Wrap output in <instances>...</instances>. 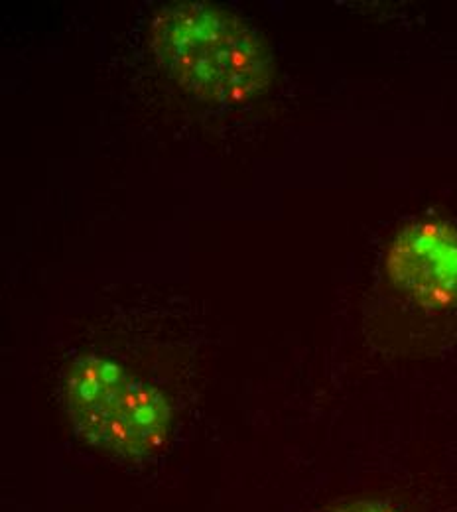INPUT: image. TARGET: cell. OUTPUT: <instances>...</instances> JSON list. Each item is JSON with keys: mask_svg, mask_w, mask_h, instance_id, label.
I'll return each mask as SVG.
<instances>
[{"mask_svg": "<svg viewBox=\"0 0 457 512\" xmlns=\"http://www.w3.org/2000/svg\"><path fill=\"white\" fill-rule=\"evenodd\" d=\"M156 60L184 91L207 103L237 105L262 93L272 58L237 14L207 2H176L150 22Z\"/></svg>", "mask_w": 457, "mask_h": 512, "instance_id": "cell-1", "label": "cell"}, {"mask_svg": "<svg viewBox=\"0 0 457 512\" xmlns=\"http://www.w3.org/2000/svg\"><path fill=\"white\" fill-rule=\"evenodd\" d=\"M62 400L75 434L121 463L144 465L168 446L170 400L111 357H73L62 373Z\"/></svg>", "mask_w": 457, "mask_h": 512, "instance_id": "cell-2", "label": "cell"}, {"mask_svg": "<svg viewBox=\"0 0 457 512\" xmlns=\"http://www.w3.org/2000/svg\"><path fill=\"white\" fill-rule=\"evenodd\" d=\"M385 268L392 284L426 310L457 306V229L420 221L392 241Z\"/></svg>", "mask_w": 457, "mask_h": 512, "instance_id": "cell-3", "label": "cell"}, {"mask_svg": "<svg viewBox=\"0 0 457 512\" xmlns=\"http://www.w3.org/2000/svg\"><path fill=\"white\" fill-rule=\"evenodd\" d=\"M331 512H402L398 507H394L391 501L385 499H361V501H353L347 503L339 509Z\"/></svg>", "mask_w": 457, "mask_h": 512, "instance_id": "cell-4", "label": "cell"}]
</instances>
